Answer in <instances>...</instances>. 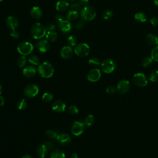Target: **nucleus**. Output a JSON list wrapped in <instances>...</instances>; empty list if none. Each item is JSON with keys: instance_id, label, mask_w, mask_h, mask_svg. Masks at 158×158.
Returning <instances> with one entry per match:
<instances>
[{"instance_id": "nucleus-42", "label": "nucleus", "mask_w": 158, "mask_h": 158, "mask_svg": "<svg viewBox=\"0 0 158 158\" xmlns=\"http://www.w3.org/2000/svg\"><path fill=\"white\" fill-rule=\"evenodd\" d=\"M85 25V23L83 20H78L75 25V28L77 29H81Z\"/></svg>"}, {"instance_id": "nucleus-12", "label": "nucleus", "mask_w": 158, "mask_h": 158, "mask_svg": "<svg viewBox=\"0 0 158 158\" xmlns=\"http://www.w3.org/2000/svg\"><path fill=\"white\" fill-rule=\"evenodd\" d=\"M6 23L7 27L11 30H15L19 24V20L17 19V18L15 16L13 15H10L9 16L6 21Z\"/></svg>"}, {"instance_id": "nucleus-19", "label": "nucleus", "mask_w": 158, "mask_h": 158, "mask_svg": "<svg viewBox=\"0 0 158 158\" xmlns=\"http://www.w3.org/2000/svg\"><path fill=\"white\" fill-rule=\"evenodd\" d=\"M69 3L65 0H59L56 4V9L59 12H64L69 7Z\"/></svg>"}, {"instance_id": "nucleus-36", "label": "nucleus", "mask_w": 158, "mask_h": 158, "mask_svg": "<svg viewBox=\"0 0 158 158\" xmlns=\"http://www.w3.org/2000/svg\"><path fill=\"white\" fill-rule=\"evenodd\" d=\"M68 112L71 115H77L78 114L79 110L75 105H71L68 107Z\"/></svg>"}, {"instance_id": "nucleus-26", "label": "nucleus", "mask_w": 158, "mask_h": 158, "mask_svg": "<svg viewBox=\"0 0 158 158\" xmlns=\"http://www.w3.org/2000/svg\"><path fill=\"white\" fill-rule=\"evenodd\" d=\"M83 122L85 127H91L93 125V123L94 122V117L93 115L89 114L85 118Z\"/></svg>"}, {"instance_id": "nucleus-1", "label": "nucleus", "mask_w": 158, "mask_h": 158, "mask_svg": "<svg viewBox=\"0 0 158 158\" xmlns=\"http://www.w3.org/2000/svg\"><path fill=\"white\" fill-rule=\"evenodd\" d=\"M38 72L41 77L48 78L53 75L54 69L50 62L45 61L38 65Z\"/></svg>"}, {"instance_id": "nucleus-45", "label": "nucleus", "mask_w": 158, "mask_h": 158, "mask_svg": "<svg viewBox=\"0 0 158 158\" xmlns=\"http://www.w3.org/2000/svg\"><path fill=\"white\" fill-rule=\"evenodd\" d=\"M10 37L13 39V40H17L19 38V33L17 31H16L15 30H12L11 33H10Z\"/></svg>"}, {"instance_id": "nucleus-20", "label": "nucleus", "mask_w": 158, "mask_h": 158, "mask_svg": "<svg viewBox=\"0 0 158 158\" xmlns=\"http://www.w3.org/2000/svg\"><path fill=\"white\" fill-rule=\"evenodd\" d=\"M48 151L49 150L47 148V147L45 146V144L42 143L38 146L36 149V153H37V155L40 158H44L48 154Z\"/></svg>"}, {"instance_id": "nucleus-16", "label": "nucleus", "mask_w": 158, "mask_h": 158, "mask_svg": "<svg viewBox=\"0 0 158 158\" xmlns=\"http://www.w3.org/2000/svg\"><path fill=\"white\" fill-rule=\"evenodd\" d=\"M73 51L70 46H64L60 51V56L63 59H69L73 56Z\"/></svg>"}, {"instance_id": "nucleus-34", "label": "nucleus", "mask_w": 158, "mask_h": 158, "mask_svg": "<svg viewBox=\"0 0 158 158\" xmlns=\"http://www.w3.org/2000/svg\"><path fill=\"white\" fill-rule=\"evenodd\" d=\"M149 80L152 82L158 81V70H154L152 71L149 75Z\"/></svg>"}, {"instance_id": "nucleus-22", "label": "nucleus", "mask_w": 158, "mask_h": 158, "mask_svg": "<svg viewBox=\"0 0 158 158\" xmlns=\"http://www.w3.org/2000/svg\"><path fill=\"white\" fill-rule=\"evenodd\" d=\"M146 41L148 44L151 46H156L158 44V38L152 33H149L146 35Z\"/></svg>"}, {"instance_id": "nucleus-3", "label": "nucleus", "mask_w": 158, "mask_h": 158, "mask_svg": "<svg viewBox=\"0 0 158 158\" xmlns=\"http://www.w3.org/2000/svg\"><path fill=\"white\" fill-rule=\"evenodd\" d=\"M80 14L83 20L91 21L95 18L96 15V12L93 7L87 6L82 8L80 11Z\"/></svg>"}, {"instance_id": "nucleus-49", "label": "nucleus", "mask_w": 158, "mask_h": 158, "mask_svg": "<svg viewBox=\"0 0 158 158\" xmlns=\"http://www.w3.org/2000/svg\"><path fill=\"white\" fill-rule=\"evenodd\" d=\"M4 104H5V99H4V98L2 96H0V106H4Z\"/></svg>"}, {"instance_id": "nucleus-21", "label": "nucleus", "mask_w": 158, "mask_h": 158, "mask_svg": "<svg viewBox=\"0 0 158 158\" xmlns=\"http://www.w3.org/2000/svg\"><path fill=\"white\" fill-rule=\"evenodd\" d=\"M43 12L42 10L37 6H35L31 8L30 10V15L35 19H38L42 17Z\"/></svg>"}, {"instance_id": "nucleus-13", "label": "nucleus", "mask_w": 158, "mask_h": 158, "mask_svg": "<svg viewBox=\"0 0 158 158\" xmlns=\"http://www.w3.org/2000/svg\"><path fill=\"white\" fill-rule=\"evenodd\" d=\"M57 26H58L59 30L64 33H68L72 30V25L70 21L67 20H65L64 21H62L58 23Z\"/></svg>"}, {"instance_id": "nucleus-29", "label": "nucleus", "mask_w": 158, "mask_h": 158, "mask_svg": "<svg viewBox=\"0 0 158 158\" xmlns=\"http://www.w3.org/2000/svg\"><path fill=\"white\" fill-rule=\"evenodd\" d=\"M42 100L45 102H49L53 99V94L49 92H45L42 95Z\"/></svg>"}, {"instance_id": "nucleus-15", "label": "nucleus", "mask_w": 158, "mask_h": 158, "mask_svg": "<svg viewBox=\"0 0 158 158\" xmlns=\"http://www.w3.org/2000/svg\"><path fill=\"white\" fill-rule=\"evenodd\" d=\"M36 46L37 49L41 52H46L50 48L49 43L46 40H39L37 42V43L36 44Z\"/></svg>"}, {"instance_id": "nucleus-24", "label": "nucleus", "mask_w": 158, "mask_h": 158, "mask_svg": "<svg viewBox=\"0 0 158 158\" xmlns=\"http://www.w3.org/2000/svg\"><path fill=\"white\" fill-rule=\"evenodd\" d=\"M78 12L73 10H69V11H67V12L65 15L66 19L69 21L74 20L75 19H77L78 18Z\"/></svg>"}, {"instance_id": "nucleus-53", "label": "nucleus", "mask_w": 158, "mask_h": 158, "mask_svg": "<svg viewBox=\"0 0 158 158\" xmlns=\"http://www.w3.org/2000/svg\"><path fill=\"white\" fill-rule=\"evenodd\" d=\"M2 87L1 85L0 84V96H1V93H2Z\"/></svg>"}, {"instance_id": "nucleus-30", "label": "nucleus", "mask_w": 158, "mask_h": 158, "mask_svg": "<svg viewBox=\"0 0 158 158\" xmlns=\"http://www.w3.org/2000/svg\"><path fill=\"white\" fill-rule=\"evenodd\" d=\"M17 64L20 68H24L27 64V58L25 56H20L17 60Z\"/></svg>"}, {"instance_id": "nucleus-31", "label": "nucleus", "mask_w": 158, "mask_h": 158, "mask_svg": "<svg viewBox=\"0 0 158 158\" xmlns=\"http://www.w3.org/2000/svg\"><path fill=\"white\" fill-rule=\"evenodd\" d=\"M69 8L70 9V10L79 12V11H81V10L82 9V6L78 2H73L69 5Z\"/></svg>"}, {"instance_id": "nucleus-6", "label": "nucleus", "mask_w": 158, "mask_h": 158, "mask_svg": "<svg viewBox=\"0 0 158 158\" xmlns=\"http://www.w3.org/2000/svg\"><path fill=\"white\" fill-rule=\"evenodd\" d=\"M117 65L115 62L112 59H106L101 63V69L106 73H110L116 69Z\"/></svg>"}, {"instance_id": "nucleus-32", "label": "nucleus", "mask_w": 158, "mask_h": 158, "mask_svg": "<svg viewBox=\"0 0 158 158\" xmlns=\"http://www.w3.org/2000/svg\"><path fill=\"white\" fill-rule=\"evenodd\" d=\"M88 64L91 67H98L101 64V62L98 58L92 57L89 59Z\"/></svg>"}, {"instance_id": "nucleus-47", "label": "nucleus", "mask_w": 158, "mask_h": 158, "mask_svg": "<svg viewBox=\"0 0 158 158\" xmlns=\"http://www.w3.org/2000/svg\"><path fill=\"white\" fill-rule=\"evenodd\" d=\"M150 23L153 26H157L158 25V19L157 17H152L150 19Z\"/></svg>"}, {"instance_id": "nucleus-50", "label": "nucleus", "mask_w": 158, "mask_h": 158, "mask_svg": "<svg viewBox=\"0 0 158 158\" xmlns=\"http://www.w3.org/2000/svg\"><path fill=\"white\" fill-rule=\"evenodd\" d=\"M70 158H78V154L77 153H72L70 155Z\"/></svg>"}, {"instance_id": "nucleus-14", "label": "nucleus", "mask_w": 158, "mask_h": 158, "mask_svg": "<svg viewBox=\"0 0 158 158\" xmlns=\"http://www.w3.org/2000/svg\"><path fill=\"white\" fill-rule=\"evenodd\" d=\"M58 143L63 146L68 145L71 142V138L69 135L67 133H60L56 137Z\"/></svg>"}, {"instance_id": "nucleus-38", "label": "nucleus", "mask_w": 158, "mask_h": 158, "mask_svg": "<svg viewBox=\"0 0 158 158\" xmlns=\"http://www.w3.org/2000/svg\"><path fill=\"white\" fill-rule=\"evenodd\" d=\"M152 59L151 57H145L143 59V61H142V65L143 67H149L151 65L152 63Z\"/></svg>"}, {"instance_id": "nucleus-44", "label": "nucleus", "mask_w": 158, "mask_h": 158, "mask_svg": "<svg viewBox=\"0 0 158 158\" xmlns=\"http://www.w3.org/2000/svg\"><path fill=\"white\" fill-rule=\"evenodd\" d=\"M55 19L57 20V22L58 23L62 22V21H64L65 20H67L66 19V17L65 16H64L63 15L60 14H56L55 15Z\"/></svg>"}, {"instance_id": "nucleus-41", "label": "nucleus", "mask_w": 158, "mask_h": 158, "mask_svg": "<svg viewBox=\"0 0 158 158\" xmlns=\"http://www.w3.org/2000/svg\"><path fill=\"white\" fill-rule=\"evenodd\" d=\"M45 27H46V31H56L57 26L54 23H48Z\"/></svg>"}, {"instance_id": "nucleus-2", "label": "nucleus", "mask_w": 158, "mask_h": 158, "mask_svg": "<svg viewBox=\"0 0 158 158\" xmlns=\"http://www.w3.org/2000/svg\"><path fill=\"white\" fill-rule=\"evenodd\" d=\"M46 27L41 23L37 22L34 23L31 28V34L35 39H41L46 35Z\"/></svg>"}, {"instance_id": "nucleus-52", "label": "nucleus", "mask_w": 158, "mask_h": 158, "mask_svg": "<svg viewBox=\"0 0 158 158\" xmlns=\"http://www.w3.org/2000/svg\"><path fill=\"white\" fill-rule=\"evenodd\" d=\"M154 2L155 5L158 6V0H154Z\"/></svg>"}, {"instance_id": "nucleus-54", "label": "nucleus", "mask_w": 158, "mask_h": 158, "mask_svg": "<svg viewBox=\"0 0 158 158\" xmlns=\"http://www.w3.org/2000/svg\"><path fill=\"white\" fill-rule=\"evenodd\" d=\"M67 1H69L70 2H75L77 0H67Z\"/></svg>"}, {"instance_id": "nucleus-25", "label": "nucleus", "mask_w": 158, "mask_h": 158, "mask_svg": "<svg viewBox=\"0 0 158 158\" xmlns=\"http://www.w3.org/2000/svg\"><path fill=\"white\" fill-rule=\"evenodd\" d=\"M45 36L48 41L54 42L57 39V33L56 31H47Z\"/></svg>"}, {"instance_id": "nucleus-48", "label": "nucleus", "mask_w": 158, "mask_h": 158, "mask_svg": "<svg viewBox=\"0 0 158 158\" xmlns=\"http://www.w3.org/2000/svg\"><path fill=\"white\" fill-rule=\"evenodd\" d=\"M78 2L82 7L87 6L89 4V0H78Z\"/></svg>"}, {"instance_id": "nucleus-40", "label": "nucleus", "mask_w": 158, "mask_h": 158, "mask_svg": "<svg viewBox=\"0 0 158 158\" xmlns=\"http://www.w3.org/2000/svg\"><path fill=\"white\" fill-rule=\"evenodd\" d=\"M112 15H113V12L110 9H106L104 10L102 12V17L106 20H107L111 18Z\"/></svg>"}, {"instance_id": "nucleus-51", "label": "nucleus", "mask_w": 158, "mask_h": 158, "mask_svg": "<svg viewBox=\"0 0 158 158\" xmlns=\"http://www.w3.org/2000/svg\"><path fill=\"white\" fill-rule=\"evenodd\" d=\"M22 158H32V157L30 154H26V155L23 156Z\"/></svg>"}, {"instance_id": "nucleus-7", "label": "nucleus", "mask_w": 158, "mask_h": 158, "mask_svg": "<svg viewBox=\"0 0 158 158\" xmlns=\"http://www.w3.org/2000/svg\"><path fill=\"white\" fill-rule=\"evenodd\" d=\"M39 92L38 86L34 83L28 84L24 88V95L28 98L35 97Z\"/></svg>"}, {"instance_id": "nucleus-55", "label": "nucleus", "mask_w": 158, "mask_h": 158, "mask_svg": "<svg viewBox=\"0 0 158 158\" xmlns=\"http://www.w3.org/2000/svg\"><path fill=\"white\" fill-rule=\"evenodd\" d=\"M2 1V0H0V2H1Z\"/></svg>"}, {"instance_id": "nucleus-8", "label": "nucleus", "mask_w": 158, "mask_h": 158, "mask_svg": "<svg viewBox=\"0 0 158 158\" xmlns=\"http://www.w3.org/2000/svg\"><path fill=\"white\" fill-rule=\"evenodd\" d=\"M85 127V126L83 122L76 120L72 125L71 132L74 136H78L83 133Z\"/></svg>"}, {"instance_id": "nucleus-33", "label": "nucleus", "mask_w": 158, "mask_h": 158, "mask_svg": "<svg viewBox=\"0 0 158 158\" xmlns=\"http://www.w3.org/2000/svg\"><path fill=\"white\" fill-rule=\"evenodd\" d=\"M27 102L25 99H20L17 103V107L19 110H23L27 107Z\"/></svg>"}, {"instance_id": "nucleus-37", "label": "nucleus", "mask_w": 158, "mask_h": 158, "mask_svg": "<svg viewBox=\"0 0 158 158\" xmlns=\"http://www.w3.org/2000/svg\"><path fill=\"white\" fill-rule=\"evenodd\" d=\"M67 43L70 46H74L77 44V38L73 35H70L69 36H68L67 39Z\"/></svg>"}, {"instance_id": "nucleus-43", "label": "nucleus", "mask_w": 158, "mask_h": 158, "mask_svg": "<svg viewBox=\"0 0 158 158\" xmlns=\"http://www.w3.org/2000/svg\"><path fill=\"white\" fill-rule=\"evenodd\" d=\"M116 90H117L116 88L114 87V86H109L106 88V93L109 94H112L116 92Z\"/></svg>"}, {"instance_id": "nucleus-23", "label": "nucleus", "mask_w": 158, "mask_h": 158, "mask_svg": "<svg viewBox=\"0 0 158 158\" xmlns=\"http://www.w3.org/2000/svg\"><path fill=\"white\" fill-rule=\"evenodd\" d=\"M65 152L60 149H57L53 150L51 154H50V158H65Z\"/></svg>"}, {"instance_id": "nucleus-46", "label": "nucleus", "mask_w": 158, "mask_h": 158, "mask_svg": "<svg viewBox=\"0 0 158 158\" xmlns=\"http://www.w3.org/2000/svg\"><path fill=\"white\" fill-rule=\"evenodd\" d=\"M43 144H45V146L47 147L48 150L52 149L54 146V144L51 141H44L43 143Z\"/></svg>"}, {"instance_id": "nucleus-11", "label": "nucleus", "mask_w": 158, "mask_h": 158, "mask_svg": "<svg viewBox=\"0 0 158 158\" xmlns=\"http://www.w3.org/2000/svg\"><path fill=\"white\" fill-rule=\"evenodd\" d=\"M130 88V83L127 80H120L117 87V89L121 94H125L128 92Z\"/></svg>"}, {"instance_id": "nucleus-9", "label": "nucleus", "mask_w": 158, "mask_h": 158, "mask_svg": "<svg viewBox=\"0 0 158 158\" xmlns=\"http://www.w3.org/2000/svg\"><path fill=\"white\" fill-rule=\"evenodd\" d=\"M133 80L135 84L139 87H144L148 83V80L145 75L142 73H135L133 75Z\"/></svg>"}, {"instance_id": "nucleus-39", "label": "nucleus", "mask_w": 158, "mask_h": 158, "mask_svg": "<svg viewBox=\"0 0 158 158\" xmlns=\"http://www.w3.org/2000/svg\"><path fill=\"white\" fill-rule=\"evenodd\" d=\"M46 134L48 136V137L51 139L56 138L57 136L58 135V133H57V131L54 130H48L46 131Z\"/></svg>"}, {"instance_id": "nucleus-10", "label": "nucleus", "mask_w": 158, "mask_h": 158, "mask_svg": "<svg viewBox=\"0 0 158 158\" xmlns=\"http://www.w3.org/2000/svg\"><path fill=\"white\" fill-rule=\"evenodd\" d=\"M101 76L99 69L94 68L90 70L87 74V79L91 82H96L98 81Z\"/></svg>"}, {"instance_id": "nucleus-28", "label": "nucleus", "mask_w": 158, "mask_h": 158, "mask_svg": "<svg viewBox=\"0 0 158 158\" xmlns=\"http://www.w3.org/2000/svg\"><path fill=\"white\" fill-rule=\"evenodd\" d=\"M28 60L32 65H38L40 64V59L35 55L30 56L28 57Z\"/></svg>"}, {"instance_id": "nucleus-27", "label": "nucleus", "mask_w": 158, "mask_h": 158, "mask_svg": "<svg viewBox=\"0 0 158 158\" xmlns=\"http://www.w3.org/2000/svg\"><path fill=\"white\" fill-rule=\"evenodd\" d=\"M135 19L140 23H143L146 21V15L143 12H138L135 15Z\"/></svg>"}, {"instance_id": "nucleus-5", "label": "nucleus", "mask_w": 158, "mask_h": 158, "mask_svg": "<svg viewBox=\"0 0 158 158\" xmlns=\"http://www.w3.org/2000/svg\"><path fill=\"white\" fill-rule=\"evenodd\" d=\"M90 51V48L88 44L85 43H81L78 44L75 49L74 52L78 57H86L87 56Z\"/></svg>"}, {"instance_id": "nucleus-35", "label": "nucleus", "mask_w": 158, "mask_h": 158, "mask_svg": "<svg viewBox=\"0 0 158 158\" xmlns=\"http://www.w3.org/2000/svg\"><path fill=\"white\" fill-rule=\"evenodd\" d=\"M151 57L154 61L158 62V46H155L151 51Z\"/></svg>"}, {"instance_id": "nucleus-18", "label": "nucleus", "mask_w": 158, "mask_h": 158, "mask_svg": "<svg viewBox=\"0 0 158 158\" xmlns=\"http://www.w3.org/2000/svg\"><path fill=\"white\" fill-rule=\"evenodd\" d=\"M22 73L25 77L31 78L36 74V69L33 65H28L23 68Z\"/></svg>"}, {"instance_id": "nucleus-4", "label": "nucleus", "mask_w": 158, "mask_h": 158, "mask_svg": "<svg viewBox=\"0 0 158 158\" xmlns=\"http://www.w3.org/2000/svg\"><path fill=\"white\" fill-rule=\"evenodd\" d=\"M17 51L22 56H27L30 54L34 49L33 44L28 41L20 42L17 46Z\"/></svg>"}, {"instance_id": "nucleus-17", "label": "nucleus", "mask_w": 158, "mask_h": 158, "mask_svg": "<svg viewBox=\"0 0 158 158\" xmlns=\"http://www.w3.org/2000/svg\"><path fill=\"white\" fill-rule=\"evenodd\" d=\"M52 109L57 112H63L66 109L65 103L61 100H57L52 104Z\"/></svg>"}]
</instances>
